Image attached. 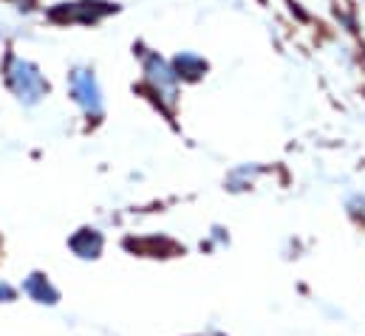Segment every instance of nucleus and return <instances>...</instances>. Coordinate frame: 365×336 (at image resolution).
Here are the masks:
<instances>
[{
	"mask_svg": "<svg viewBox=\"0 0 365 336\" xmlns=\"http://www.w3.org/2000/svg\"><path fill=\"white\" fill-rule=\"evenodd\" d=\"M20 291H23L26 300H31V303H37V305H46V308H54V305H60V300H63V294H60V288L54 285V280H51L48 274H43V271H31L29 277H23Z\"/></svg>",
	"mask_w": 365,
	"mask_h": 336,
	"instance_id": "f257e3e1",
	"label": "nucleus"
},
{
	"mask_svg": "<svg viewBox=\"0 0 365 336\" xmlns=\"http://www.w3.org/2000/svg\"><path fill=\"white\" fill-rule=\"evenodd\" d=\"M9 85L17 90V96L20 99H26V102H34L40 93H43V80H40V74L29 65V63H23V60H9Z\"/></svg>",
	"mask_w": 365,
	"mask_h": 336,
	"instance_id": "f03ea898",
	"label": "nucleus"
},
{
	"mask_svg": "<svg viewBox=\"0 0 365 336\" xmlns=\"http://www.w3.org/2000/svg\"><path fill=\"white\" fill-rule=\"evenodd\" d=\"M68 249H71L74 257H80V260H96L102 254V249H105V238H102L99 229L86 226V229H77L68 238Z\"/></svg>",
	"mask_w": 365,
	"mask_h": 336,
	"instance_id": "7ed1b4c3",
	"label": "nucleus"
},
{
	"mask_svg": "<svg viewBox=\"0 0 365 336\" xmlns=\"http://www.w3.org/2000/svg\"><path fill=\"white\" fill-rule=\"evenodd\" d=\"M71 88H74L77 102H80L91 116H99L102 102H99V88H96L91 74H88V71H77V74L71 77Z\"/></svg>",
	"mask_w": 365,
	"mask_h": 336,
	"instance_id": "20e7f679",
	"label": "nucleus"
},
{
	"mask_svg": "<svg viewBox=\"0 0 365 336\" xmlns=\"http://www.w3.org/2000/svg\"><path fill=\"white\" fill-rule=\"evenodd\" d=\"M14 300H17V288H14L11 283L0 280V305H9V303H14Z\"/></svg>",
	"mask_w": 365,
	"mask_h": 336,
	"instance_id": "39448f33",
	"label": "nucleus"
},
{
	"mask_svg": "<svg viewBox=\"0 0 365 336\" xmlns=\"http://www.w3.org/2000/svg\"><path fill=\"white\" fill-rule=\"evenodd\" d=\"M204 336H218V334H204Z\"/></svg>",
	"mask_w": 365,
	"mask_h": 336,
	"instance_id": "423d86ee",
	"label": "nucleus"
}]
</instances>
